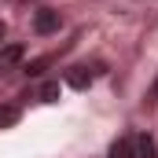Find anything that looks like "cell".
Wrapping results in <instances>:
<instances>
[{
	"label": "cell",
	"instance_id": "obj_5",
	"mask_svg": "<svg viewBox=\"0 0 158 158\" xmlns=\"http://www.w3.org/2000/svg\"><path fill=\"white\" fill-rule=\"evenodd\" d=\"M110 158H132V136H121L118 143L110 147Z\"/></svg>",
	"mask_w": 158,
	"mask_h": 158
},
{
	"label": "cell",
	"instance_id": "obj_1",
	"mask_svg": "<svg viewBox=\"0 0 158 158\" xmlns=\"http://www.w3.org/2000/svg\"><path fill=\"white\" fill-rule=\"evenodd\" d=\"M22 55H26V48H22V44H4V48H0V74H11V70H19Z\"/></svg>",
	"mask_w": 158,
	"mask_h": 158
},
{
	"label": "cell",
	"instance_id": "obj_4",
	"mask_svg": "<svg viewBox=\"0 0 158 158\" xmlns=\"http://www.w3.org/2000/svg\"><path fill=\"white\" fill-rule=\"evenodd\" d=\"M37 99H40V103H55V99H59V81L40 85V88H37Z\"/></svg>",
	"mask_w": 158,
	"mask_h": 158
},
{
	"label": "cell",
	"instance_id": "obj_6",
	"mask_svg": "<svg viewBox=\"0 0 158 158\" xmlns=\"http://www.w3.org/2000/svg\"><path fill=\"white\" fill-rule=\"evenodd\" d=\"M19 121V107H0V125H15Z\"/></svg>",
	"mask_w": 158,
	"mask_h": 158
},
{
	"label": "cell",
	"instance_id": "obj_9",
	"mask_svg": "<svg viewBox=\"0 0 158 158\" xmlns=\"http://www.w3.org/2000/svg\"><path fill=\"white\" fill-rule=\"evenodd\" d=\"M155 96H158V81H155Z\"/></svg>",
	"mask_w": 158,
	"mask_h": 158
},
{
	"label": "cell",
	"instance_id": "obj_7",
	"mask_svg": "<svg viewBox=\"0 0 158 158\" xmlns=\"http://www.w3.org/2000/svg\"><path fill=\"white\" fill-rule=\"evenodd\" d=\"M88 74H85V66H77V70H74V74H70V85H74V88H85V85H88Z\"/></svg>",
	"mask_w": 158,
	"mask_h": 158
},
{
	"label": "cell",
	"instance_id": "obj_3",
	"mask_svg": "<svg viewBox=\"0 0 158 158\" xmlns=\"http://www.w3.org/2000/svg\"><path fill=\"white\" fill-rule=\"evenodd\" d=\"M132 158H155V140L151 136H132Z\"/></svg>",
	"mask_w": 158,
	"mask_h": 158
},
{
	"label": "cell",
	"instance_id": "obj_2",
	"mask_svg": "<svg viewBox=\"0 0 158 158\" xmlns=\"http://www.w3.org/2000/svg\"><path fill=\"white\" fill-rule=\"evenodd\" d=\"M33 30H37V33H55V30H59V15H55V11H37Z\"/></svg>",
	"mask_w": 158,
	"mask_h": 158
},
{
	"label": "cell",
	"instance_id": "obj_8",
	"mask_svg": "<svg viewBox=\"0 0 158 158\" xmlns=\"http://www.w3.org/2000/svg\"><path fill=\"white\" fill-rule=\"evenodd\" d=\"M0 37H4V22H0Z\"/></svg>",
	"mask_w": 158,
	"mask_h": 158
}]
</instances>
